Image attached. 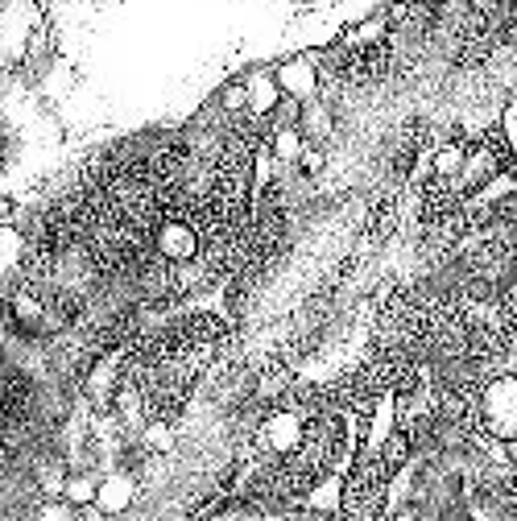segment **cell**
<instances>
[{"instance_id":"cell-1","label":"cell","mask_w":517,"mask_h":521,"mask_svg":"<svg viewBox=\"0 0 517 521\" xmlns=\"http://www.w3.org/2000/svg\"><path fill=\"white\" fill-rule=\"evenodd\" d=\"M480 431L497 443H517V377H489L480 385Z\"/></svg>"},{"instance_id":"cell-2","label":"cell","mask_w":517,"mask_h":521,"mask_svg":"<svg viewBox=\"0 0 517 521\" xmlns=\"http://www.w3.org/2000/svg\"><path fill=\"white\" fill-rule=\"evenodd\" d=\"M96 501H100V509H104V513H120V509H129V501H133V484H129V476H112V480H104Z\"/></svg>"},{"instance_id":"cell-3","label":"cell","mask_w":517,"mask_h":521,"mask_svg":"<svg viewBox=\"0 0 517 521\" xmlns=\"http://www.w3.org/2000/svg\"><path fill=\"white\" fill-rule=\"evenodd\" d=\"M63 493H67V501H71V505L79 509V505H91V501L100 497V484L91 480L87 472H79V476H71V480L63 484Z\"/></svg>"}]
</instances>
